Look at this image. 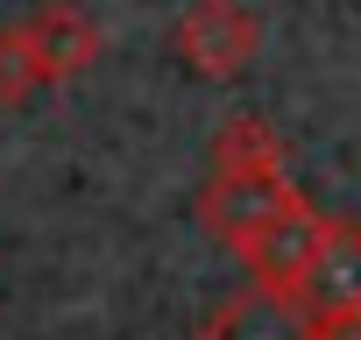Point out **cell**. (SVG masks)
<instances>
[{
	"label": "cell",
	"instance_id": "8",
	"mask_svg": "<svg viewBox=\"0 0 361 340\" xmlns=\"http://www.w3.org/2000/svg\"><path fill=\"white\" fill-rule=\"evenodd\" d=\"M36 92H50V64H43L29 22H15V29H0V114L29 107Z\"/></svg>",
	"mask_w": 361,
	"mask_h": 340
},
{
	"label": "cell",
	"instance_id": "4",
	"mask_svg": "<svg viewBox=\"0 0 361 340\" xmlns=\"http://www.w3.org/2000/svg\"><path fill=\"white\" fill-rule=\"evenodd\" d=\"M199 340H312V305L276 284H248L199 319Z\"/></svg>",
	"mask_w": 361,
	"mask_h": 340
},
{
	"label": "cell",
	"instance_id": "3",
	"mask_svg": "<svg viewBox=\"0 0 361 340\" xmlns=\"http://www.w3.org/2000/svg\"><path fill=\"white\" fill-rule=\"evenodd\" d=\"M326 227H333V213H319V206L298 192V199L241 248L248 277H255V284H276V291H298L305 269H312V255H319V241H326Z\"/></svg>",
	"mask_w": 361,
	"mask_h": 340
},
{
	"label": "cell",
	"instance_id": "7",
	"mask_svg": "<svg viewBox=\"0 0 361 340\" xmlns=\"http://www.w3.org/2000/svg\"><path fill=\"white\" fill-rule=\"evenodd\" d=\"M213 170H290V156H283V135L262 114H234L213 135Z\"/></svg>",
	"mask_w": 361,
	"mask_h": 340
},
{
	"label": "cell",
	"instance_id": "9",
	"mask_svg": "<svg viewBox=\"0 0 361 340\" xmlns=\"http://www.w3.org/2000/svg\"><path fill=\"white\" fill-rule=\"evenodd\" d=\"M312 340H361V305H347V312H312Z\"/></svg>",
	"mask_w": 361,
	"mask_h": 340
},
{
	"label": "cell",
	"instance_id": "2",
	"mask_svg": "<svg viewBox=\"0 0 361 340\" xmlns=\"http://www.w3.org/2000/svg\"><path fill=\"white\" fill-rule=\"evenodd\" d=\"M298 199V185H290V170H213L206 178V192H199V227L220 241V248H248L283 206Z\"/></svg>",
	"mask_w": 361,
	"mask_h": 340
},
{
	"label": "cell",
	"instance_id": "1",
	"mask_svg": "<svg viewBox=\"0 0 361 340\" xmlns=\"http://www.w3.org/2000/svg\"><path fill=\"white\" fill-rule=\"evenodd\" d=\"M170 50L192 78L206 85H234L241 71H255L262 57V15L248 0H192L170 29Z\"/></svg>",
	"mask_w": 361,
	"mask_h": 340
},
{
	"label": "cell",
	"instance_id": "5",
	"mask_svg": "<svg viewBox=\"0 0 361 340\" xmlns=\"http://www.w3.org/2000/svg\"><path fill=\"white\" fill-rule=\"evenodd\" d=\"M29 36L50 64V85H71L99 64V22L78 8V0H43V8L29 15Z\"/></svg>",
	"mask_w": 361,
	"mask_h": 340
},
{
	"label": "cell",
	"instance_id": "6",
	"mask_svg": "<svg viewBox=\"0 0 361 340\" xmlns=\"http://www.w3.org/2000/svg\"><path fill=\"white\" fill-rule=\"evenodd\" d=\"M298 298H305L312 312H347V305H361V220H333V227H326V241H319V255H312Z\"/></svg>",
	"mask_w": 361,
	"mask_h": 340
}]
</instances>
